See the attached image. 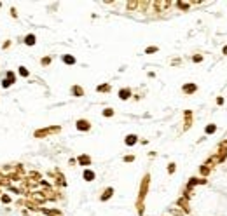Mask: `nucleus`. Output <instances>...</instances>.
<instances>
[{"mask_svg": "<svg viewBox=\"0 0 227 216\" xmlns=\"http://www.w3.org/2000/svg\"><path fill=\"white\" fill-rule=\"evenodd\" d=\"M149 185H150V174L147 173L143 176L142 183H140V190H138V199H136V208H138V216H143V209H145V197L149 194Z\"/></svg>", "mask_w": 227, "mask_h": 216, "instance_id": "1", "label": "nucleus"}, {"mask_svg": "<svg viewBox=\"0 0 227 216\" xmlns=\"http://www.w3.org/2000/svg\"><path fill=\"white\" fill-rule=\"evenodd\" d=\"M61 131V125H49V127H42V129H37L33 132V138H46L49 134H56Z\"/></svg>", "mask_w": 227, "mask_h": 216, "instance_id": "2", "label": "nucleus"}, {"mask_svg": "<svg viewBox=\"0 0 227 216\" xmlns=\"http://www.w3.org/2000/svg\"><path fill=\"white\" fill-rule=\"evenodd\" d=\"M213 159H215V162H224L227 159V141H224L219 146V152H217V155H213Z\"/></svg>", "mask_w": 227, "mask_h": 216, "instance_id": "3", "label": "nucleus"}, {"mask_svg": "<svg viewBox=\"0 0 227 216\" xmlns=\"http://www.w3.org/2000/svg\"><path fill=\"white\" fill-rule=\"evenodd\" d=\"M75 129L80 132H87L91 131V122L89 120H86V118H79L77 122H75Z\"/></svg>", "mask_w": 227, "mask_h": 216, "instance_id": "4", "label": "nucleus"}, {"mask_svg": "<svg viewBox=\"0 0 227 216\" xmlns=\"http://www.w3.org/2000/svg\"><path fill=\"white\" fill-rule=\"evenodd\" d=\"M206 178H191V180L187 181V190H192V188L196 187V185H206Z\"/></svg>", "mask_w": 227, "mask_h": 216, "instance_id": "5", "label": "nucleus"}, {"mask_svg": "<svg viewBox=\"0 0 227 216\" xmlns=\"http://www.w3.org/2000/svg\"><path fill=\"white\" fill-rule=\"evenodd\" d=\"M196 91H198V85L192 84V82H187L182 85V92H184V94H194Z\"/></svg>", "mask_w": 227, "mask_h": 216, "instance_id": "6", "label": "nucleus"}, {"mask_svg": "<svg viewBox=\"0 0 227 216\" xmlns=\"http://www.w3.org/2000/svg\"><path fill=\"white\" fill-rule=\"evenodd\" d=\"M131 96H133V91L129 89V87H122V89L119 91V99H121V101H128Z\"/></svg>", "mask_w": 227, "mask_h": 216, "instance_id": "7", "label": "nucleus"}, {"mask_svg": "<svg viewBox=\"0 0 227 216\" xmlns=\"http://www.w3.org/2000/svg\"><path fill=\"white\" fill-rule=\"evenodd\" d=\"M82 178H84V181L91 183V181L96 180V173H94L93 169H87V167H86V169H84V173H82Z\"/></svg>", "mask_w": 227, "mask_h": 216, "instance_id": "8", "label": "nucleus"}, {"mask_svg": "<svg viewBox=\"0 0 227 216\" xmlns=\"http://www.w3.org/2000/svg\"><path fill=\"white\" fill-rule=\"evenodd\" d=\"M114 197V188L112 187H107L105 190H103V194L100 195V201L101 202H107L108 199H112Z\"/></svg>", "mask_w": 227, "mask_h": 216, "instance_id": "9", "label": "nucleus"}, {"mask_svg": "<svg viewBox=\"0 0 227 216\" xmlns=\"http://www.w3.org/2000/svg\"><path fill=\"white\" fill-rule=\"evenodd\" d=\"M91 157L87 155V153H82V155H79L77 157V164L79 166H91Z\"/></svg>", "mask_w": 227, "mask_h": 216, "instance_id": "10", "label": "nucleus"}, {"mask_svg": "<svg viewBox=\"0 0 227 216\" xmlns=\"http://www.w3.org/2000/svg\"><path fill=\"white\" fill-rule=\"evenodd\" d=\"M23 44L25 45H28V47H33L37 44V37H35V33H28L25 38H23Z\"/></svg>", "mask_w": 227, "mask_h": 216, "instance_id": "11", "label": "nucleus"}, {"mask_svg": "<svg viewBox=\"0 0 227 216\" xmlns=\"http://www.w3.org/2000/svg\"><path fill=\"white\" fill-rule=\"evenodd\" d=\"M138 141H140V139H138L136 134H128V136L124 138V145H126V146H135Z\"/></svg>", "mask_w": 227, "mask_h": 216, "instance_id": "12", "label": "nucleus"}, {"mask_svg": "<svg viewBox=\"0 0 227 216\" xmlns=\"http://www.w3.org/2000/svg\"><path fill=\"white\" fill-rule=\"evenodd\" d=\"M184 117H185V125H184V131H187L192 124V111L191 110H185L184 111Z\"/></svg>", "mask_w": 227, "mask_h": 216, "instance_id": "13", "label": "nucleus"}, {"mask_svg": "<svg viewBox=\"0 0 227 216\" xmlns=\"http://www.w3.org/2000/svg\"><path fill=\"white\" fill-rule=\"evenodd\" d=\"M70 92H72V96H75V98H82V96H84V89H82L80 85H72Z\"/></svg>", "mask_w": 227, "mask_h": 216, "instance_id": "14", "label": "nucleus"}, {"mask_svg": "<svg viewBox=\"0 0 227 216\" xmlns=\"http://www.w3.org/2000/svg\"><path fill=\"white\" fill-rule=\"evenodd\" d=\"M61 61H63L65 65L72 66V65H75V63H77V59H75L72 54H63V56H61Z\"/></svg>", "mask_w": 227, "mask_h": 216, "instance_id": "15", "label": "nucleus"}, {"mask_svg": "<svg viewBox=\"0 0 227 216\" xmlns=\"http://www.w3.org/2000/svg\"><path fill=\"white\" fill-rule=\"evenodd\" d=\"M199 173H201V176H203V178H206L208 174L212 173V167H210V166H208V164H206V162H205L203 166L199 167Z\"/></svg>", "mask_w": 227, "mask_h": 216, "instance_id": "16", "label": "nucleus"}, {"mask_svg": "<svg viewBox=\"0 0 227 216\" xmlns=\"http://www.w3.org/2000/svg\"><path fill=\"white\" fill-rule=\"evenodd\" d=\"M112 91V85L110 84H100L96 87V92H110Z\"/></svg>", "mask_w": 227, "mask_h": 216, "instance_id": "17", "label": "nucleus"}, {"mask_svg": "<svg viewBox=\"0 0 227 216\" xmlns=\"http://www.w3.org/2000/svg\"><path fill=\"white\" fill-rule=\"evenodd\" d=\"M18 75L23 77V78H28V77H30V70L26 68V66H19V68H18Z\"/></svg>", "mask_w": 227, "mask_h": 216, "instance_id": "18", "label": "nucleus"}, {"mask_svg": "<svg viewBox=\"0 0 227 216\" xmlns=\"http://www.w3.org/2000/svg\"><path fill=\"white\" fill-rule=\"evenodd\" d=\"M4 78H7L9 82L14 84L16 82V73H14V71H11V70H7V71H5V75H4Z\"/></svg>", "mask_w": 227, "mask_h": 216, "instance_id": "19", "label": "nucleus"}, {"mask_svg": "<svg viewBox=\"0 0 227 216\" xmlns=\"http://www.w3.org/2000/svg\"><path fill=\"white\" fill-rule=\"evenodd\" d=\"M51 63H53V58H51V56H44L42 59H40V65H42L44 68H46V66H49Z\"/></svg>", "mask_w": 227, "mask_h": 216, "instance_id": "20", "label": "nucleus"}, {"mask_svg": "<svg viewBox=\"0 0 227 216\" xmlns=\"http://www.w3.org/2000/svg\"><path fill=\"white\" fill-rule=\"evenodd\" d=\"M11 201H12V199H11L9 194H0V202H2V204H11Z\"/></svg>", "mask_w": 227, "mask_h": 216, "instance_id": "21", "label": "nucleus"}, {"mask_svg": "<svg viewBox=\"0 0 227 216\" xmlns=\"http://www.w3.org/2000/svg\"><path fill=\"white\" fill-rule=\"evenodd\" d=\"M215 131H217V125H215V124H208V125L205 127V132H206V134H213Z\"/></svg>", "mask_w": 227, "mask_h": 216, "instance_id": "22", "label": "nucleus"}, {"mask_svg": "<svg viewBox=\"0 0 227 216\" xmlns=\"http://www.w3.org/2000/svg\"><path fill=\"white\" fill-rule=\"evenodd\" d=\"M114 113H115V111H114V108H105V110L101 111V115H103V117H114Z\"/></svg>", "mask_w": 227, "mask_h": 216, "instance_id": "23", "label": "nucleus"}, {"mask_svg": "<svg viewBox=\"0 0 227 216\" xmlns=\"http://www.w3.org/2000/svg\"><path fill=\"white\" fill-rule=\"evenodd\" d=\"M0 85H2V89H9V87H11V85H14V84H12V82H9L7 78H2Z\"/></svg>", "mask_w": 227, "mask_h": 216, "instance_id": "24", "label": "nucleus"}, {"mask_svg": "<svg viewBox=\"0 0 227 216\" xmlns=\"http://www.w3.org/2000/svg\"><path fill=\"white\" fill-rule=\"evenodd\" d=\"M138 5H140V2H128V4H126L128 11H135V9H136Z\"/></svg>", "mask_w": 227, "mask_h": 216, "instance_id": "25", "label": "nucleus"}, {"mask_svg": "<svg viewBox=\"0 0 227 216\" xmlns=\"http://www.w3.org/2000/svg\"><path fill=\"white\" fill-rule=\"evenodd\" d=\"M159 51V47H156V45H150V47L145 49V54H154V52H157Z\"/></svg>", "mask_w": 227, "mask_h": 216, "instance_id": "26", "label": "nucleus"}, {"mask_svg": "<svg viewBox=\"0 0 227 216\" xmlns=\"http://www.w3.org/2000/svg\"><path fill=\"white\" fill-rule=\"evenodd\" d=\"M175 171H177V164H175V162H170V164H168V174H173Z\"/></svg>", "mask_w": 227, "mask_h": 216, "instance_id": "27", "label": "nucleus"}, {"mask_svg": "<svg viewBox=\"0 0 227 216\" xmlns=\"http://www.w3.org/2000/svg\"><path fill=\"white\" fill-rule=\"evenodd\" d=\"M177 7L182 9V11H187V9H189V4H187V2H177Z\"/></svg>", "mask_w": 227, "mask_h": 216, "instance_id": "28", "label": "nucleus"}, {"mask_svg": "<svg viewBox=\"0 0 227 216\" xmlns=\"http://www.w3.org/2000/svg\"><path fill=\"white\" fill-rule=\"evenodd\" d=\"M124 162H126V164H128V162H133V160H135V155H124Z\"/></svg>", "mask_w": 227, "mask_h": 216, "instance_id": "29", "label": "nucleus"}, {"mask_svg": "<svg viewBox=\"0 0 227 216\" xmlns=\"http://www.w3.org/2000/svg\"><path fill=\"white\" fill-rule=\"evenodd\" d=\"M192 61H194V63H201V61H203V56H201V54L192 56Z\"/></svg>", "mask_w": 227, "mask_h": 216, "instance_id": "30", "label": "nucleus"}, {"mask_svg": "<svg viewBox=\"0 0 227 216\" xmlns=\"http://www.w3.org/2000/svg\"><path fill=\"white\" fill-rule=\"evenodd\" d=\"M11 45H12V42H11V40H5V42H4V44H2V49L5 51V49H9V47H11Z\"/></svg>", "mask_w": 227, "mask_h": 216, "instance_id": "31", "label": "nucleus"}, {"mask_svg": "<svg viewBox=\"0 0 227 216\" xmlns=\"http://www.w3.org/2000/svg\"><path fill=\"white\" fill-rule=\"evenodd\" d=\"M11 16H12V18H18V11H16L14 7L11 9Z\"/></svg>", "mask_w": 227, "mask_h": 216, "instance_id": "32", "label": "nucleus"}, {"mask_svg": "<svg viewBox=\"0 0 227 216\" xmlns=\"http://www.w3.org/2000/svg\"><path fill=\"white\" fill-rule=\"evenodd\" d=\"M217 105H224V98H217Z\"/></svg>", "mask_w": 227, "mask_h": 216, "instance_id": "33", "label": "nucleus"}, {"mask_svg": "<svg viewBox=\"0 0 227 216\" xmlns=\"http://www.w3.org/2000/svg\"><path fill=\"white\" fill-rule=\"evenodd\" d=\"M222 52H224V56H227V45H224V49H222Z\"/></svg>", "mask_w": 227, "mask_h": 216, "instance_id": "34", "label": "nucleus"}]
</instances>
